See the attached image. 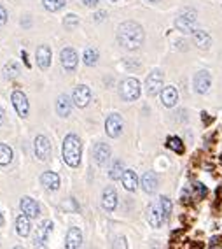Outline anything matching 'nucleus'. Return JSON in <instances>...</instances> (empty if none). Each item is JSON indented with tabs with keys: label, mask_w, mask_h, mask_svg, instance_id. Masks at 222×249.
<instances>
[{
	"label": "nucleus",
	"mask_w": 222,
	"mask_h": 249,
	"mask_svg": "<svg viewBox=\"0 0 222 249\" xmlns=\"http://www.w3.org/2000/svg\"><path fill=\"white\" fill-rule=\"evenodd\" d=\"M166 146H168L170 149H174L175 153H184V144L178 137H170Z\"/></svg>",
	"instance_id": "7c9ffc66"
},
{
	"label": "nucleus",
	"mask_w": 222,
	"mask_h": 249,
	"mask_svg": "<svg viewBox=\"0 0 222 249\" xmlns=\"http://www.w3.org/2000/svg\"><path fill=\"white\" fill-rule=\"evenodd\" d=\"M13 161V149L7 144H0V165H9Z\"/></svg>",
	"instance_id": "cd10ccee"
},
{
	"label": "nucleus",
	"mask_w": 222,
	"mask_h": 249,
	"mask_svg": "<svg viewBox=\"0 0 222 249\" xmlns=\"http://www.w3.org/2000/svg\"><path fill=\"white\" fill-rule=\"evenodd\" d=\"M72 100H74V104H76L77 107H86L89 104V100H91V89L84 85L77 86V88L74 89Z\"/></svg>",
	"instance_id": "9b49d317"
},
{
	"label": "nucleus",
	"mask_w": 222,
	"mask_h": 249,
	"mask_svg": "<svg viewBox=\"0 0 222 249\" xmlns=\"http://www.w3.org/2000/svg\"><path fill=\"white\" fill-rule=\"evenodd\" d=\"M114 249H128V240L126 237H117L114 240Z\"/></svg>",
	"instance_id": "72a5a7b5"
},
{
	"label": "nucleus",
	"mask_w": 222,
	"mask_h": 249,
	"mask_svg": "<svg viewBox=\"0 0 222 249\" xmlns=\"http://www.w3.org/2000/svg\"><path fill=\"white\" fill-rule=\"evenodd\" d=\"M147 219H149V223H151L154 228H159L161 223L164 221V214H163V209H161V205H158V204L149 205V209H147Z\"/></svg>",
	"instance_id": "4468645a"
},
{
	"label": "nucleus",
	"mask_w": 222,
	"mask_h": 249,
	"mask_svg": "<svg viewBox=\"0 0 222 249\" xmlns=\"http://www.w3.org/2000/svg\"><path fill=\"white\" fill-rule=\"evenodd\" d=\"M5 21H7V11L0 5V25H4Z\"/></svg>",
	"instance_id": "f704fd0d"
},
{
	"label": "nucleus",
	"mask_w": 222,
	"mask_h": 249,
	"mask_svg": "<svg viewBox=\"0 0 222 249\" xmlns=\"http://www.w3.org/2000/svg\"><path fill=\"white\" fill-rule=\"evenodd\" d=\"M72 111V100L67 95H60L58 100H56V112H58L62 118H67Z\"/></svg>",
	"instance_id": "5701e85b"
},
{
	"label": "nucleus",
	"mask_w": 222,
	"mask_h": 249,
	"mask_svg": "<svg viewBox=\"0 0 222 249\" xmlns=\"http://www.w3.org/2000/svg\"><path fill=\"white\" fill-rule=\"evenodd\" d=\"M121 181H123V186H125V190H128V192H135V190L138 188V178H137V174H135L133 170H125V174H123Z\"/></svg>",
	"instance_id": "b1692460"
},
{
	"label": "nucleus",
	"mask_w": 222,
	"mask_h": 249,
	"mask_svg": "<svg viewBox=\"0 0 222 249\" xmlns=\"http://www.w3.org/2000/svg\"><path fill=\"white\" fill-rule=\"evenodd\" d=\"M11 100H13V106H14V109H16V112H18L21 118H27L28 109H30L27 95L23 93V91H14V93L11 95Z\"/></svg>",
	"instance_id": "1a4fd4ad"
},
{
	"label": "nucleus",
	"mask_w": 222,
	"mask_h": 249,
	"mask_svg": "<svg viewBox=\"0 0 222 249\" xmlns=\"http://www.w3.org/2000/svg\"><path fill=\"white\" fill-rule=\"evenodd\" d=\"M145 89H147V95H151V97L163 91V72L152 71L145 79Z\"/></svg>",
	"instance_id": "423d86ee"
},
{
	"label": "nucleus",
	"mask_w": 222,
	"mask_h": 249,
	"mask_svg": "<svg viewBox=\"0 0 222 249\" xmlns=\"http://www.w3.org/2000/svg\"><path fill=\"white\" fill-rule=\"evenodd\" d=\"M82 246V231L77 227L68 228L67 239H65V249H80Z\"/></svg>",
	"instance_id": "ddd939ff"
},
{
	"label": "nucleus",
	"mask_w": 222,
	"mask_h": 249,
	"mask_svg": "<svg viewBox=\"0 0 222 249\" xmlns=\"http://www.w3.org/2000/svg\"><path fill=\"white\" fill-rule=\"evenodd\" d=\"M111 2H117V0H111Z\"/></svg>",
	"instance_id": "79ce46f5"
},
{
	"label": "nucleus",
	"mask_w": 222,
	"mask_h": 249,
	"mask_svg": "<svg viewBox=\"0 0 222 249\" xmlns=\"http://www.w3.org/2000/svg\"><path fill=\"white\" fill-rule=\"evenodd\" d=\"M33 149H35V155L39 160L46 161L51 155V142L49 139L44 137V135H37L35 142H33Z\"/></svg>",
	"instance_id": "6e6552de"
},
{
	"label": "nucleus",
	"mask_w": 222,
	"mask_h": 249,
	"mask_svg": "<svg viewBox=\"0 0 222 249\" xmlns=\"http://www.w3.org/2000/svg\"><path fill=\"white\" fill-rule=\"evenodd\" d=\"M16 231H18L19 237H28V233H30V218L27 214H21L16 218Z\"/></svg>",
	"instance_id": "393cba45"
},
{
	"label": "nucleus",
	"mask_w": 222,
	"mask_h": 249,
	"mask_svg": "<svg viewBox=\"0 0 222 249\" xmlns=\"http://www.w3.org/2000/svg\"><path fill=\"white\" fill-rule=\"evenodd\" d=\"M143 39H145L143 28L137 21H125L119 25L117 40H119V44L125 49H129V51L138 49L143 44Z\"/></svg>",
	"instance_id": "f257e3e1"
},
{
	"label": "nucleus",
	"mask_w": 222,
	"mask_h": 249,
	"mask_svg": "<svg viewBox=\"0 0 222 249\" xmlns=\"http://www.w3.org/2000/svg\"><path fill=\"white\" fill-rule=\"evenodd\" d=\"M102 205L105 211H114L117 207V193L112 186L105 188L102 195Z\"/></svg>",
	"instance_id": "a211bd4d"
},
{
	"label": "nucleus",
	"mask_w": 222,
	"mask_h": 249,
	"mask_svg": "<svg viewBox=\"0 0 222 249\" xmlns=\"http://www.w3.org/2000/svg\"><path fill=\"white\" fill-rule=\"evenodd\" d=\"M147 2H151V4H154V2H158V0H147Z\"/></svg>",
	"instance_id": "a19ab883"
},
{
	"label": "nucleus",
	"mask_w": 222,
	"mask_h": 249,
	"mask_svg": "<svg viewBox=\"0 0 222 249\" xmlns=\"http://www.w3.org/2000/svg\"><path fill=\"white\" fill-rule=\"evenodd\" d=\"M4 123V109H2V107H0V124Z\"/></svg>",
	"instance_id": "4c0bfd02"
},
{
	"label": "nucleus",
	"mask_w": 222,
	"mask_h": 249,
	"mask_svg": "<svg viewBox=\"0 0 222 249\" xmlns=\"http://www.w3.org/2000/svg\"><path fill=\"white\" fill-rule=\"evenodd\" d=\"M62 155L63 160L68 167H79L80 163V155H82V142L76 134H68L63 141V147H62Z\"/></svg>",
	"instance_id": "f03ea898"
},
{
	"label": "nucleus",
	"mask_w": 222,
	"mask_h": 249,
	"mask_svg": "<svg viewBox=\"0 0 222 249\" xmlns=\"http://www.w3.org/2000/svg\"><path fill=\"white\" fill-rule=\"evenodd\" d=\"M82 2H84L86 7H96L98 4V0H82Z\"/></svg>",
	"instance_id": "c9c22d12"
},
{
	"label": "nucleus",
	"mask_w": 222,
	"mask_h": 249,
	"mask_svg": "<svg viewBox=\"0 0 222 249\" xmlns=\"http://www.w3.org/2000/svg\"><path fill=\"white\" fill-rule=\"evenodd\" d=\"M35 58H37V65H39L42 71L49 69V65H51V48L46 44L39 46V48H37Z\"/></svg>",
	"instance_id": "f3484780"
},
{
	"label": "nucleus",
	"mask_w": 222,
	"mask_h": 249,
	"mask_svg": "<svg viewBox=\"0 0 222 249\" xmlns=\"http://www.w3.org/2000/svg\"><path fill=\"white\" fill-rule=\"evenodd\" d=\"M60 58H62V65H63V69H65V71H68V72L76 71L77 62H79V56H77L76 49L65 48L62 51V54H60Z\"/></svg>",
	"instance_id": "9d476101"
},
{
	"label": "nucleus",
	"mask_w": 222,
	"mask_h": 249,
	"mask_svg": "<svg viewBox=\"0 0 222 249\" xmlns=\"http://www.w3.org/2000/svg\"><path fill=\"white\" fill-rule=\"evenodd\" d=\"M76 25H79V18H77L76 14H68L67 18H65V27H67V28H74Z\"/></svg>",
	"instance_id": "473e14b6"
},
{
	"label": "nucleus",
	"mask_w": 222,
	"mask_h": 249,
	"mask_svg": "<svg viewBox=\"0 0 222 249\" xmlns=\"http://www.w3.org/2000/svg\"><path fill=\"white\" fill-rule=\"evenodd\" d=\"M111 158V147L107 146L105 142H98L93 147V160L98 165H105Z\"/></svg>",
	"instance_id": "dca6fc26"
},
{
	"label": "nucleus",
	"mask_w": 222,
	"mask_h": 249,
	"mask_svg": "<svg viewBox=\"0 0 222 249\" xmlns=\"http://www.w3.org/2000/svg\"><path fill=\"white\" fill-rule=\"evenodd\" d=\"M4 76L5 77H9V79H14V77H18V74H19V67L18 65H16V63H7V65H5L4 67Z\"/></svg>",
	"instance_id": "2f4dec72"
},
{
	"label": "nucleus",
	"mask_w": 222,
	"mask_h": 249,
	"mask_svg": "<svg viewBox=\"0 0 222 249\" xmlns=\"http://www.w3.org/2000/svg\"><path fill=\"white\" fill-rule=\"evenodd\" d=\"M159 205H161V209H163L164 219H170V216H172V209H174V205H172V200H170L168 196H161Z\"/></svg>",
	"instance_id": "c85d7f7f"
},
{
	"label": "nucleus",
	"mask_w": 222,
	"mask_h": 249,
	"mask_svg": "<svg viewBox=\"0 0 222 249\" xmlns=\"http://www.w3.org/2000/svg\"><path fill=\"white\" fill-rule=\"evenodd\" d=\"M196 13L191 9L184 11V13L178 14V18L175 19V25H177V28L180 32H184V34H192V32L196 30Z\"/></svg>",
	"instance_id": "39448f33"
},
{
	"label": "nucleus",
	"mask_w": 222,
	"mask_h": 249,
	"mask_svg": "<svg viewBox=\"0 0 222 249\" xmlns=\"http://www.w3.org/2000/svg\"><path fill=\"white\" fill-rule=\"evenodd\" d=\"M19 209H21L23 214H27L28 218H37L40 214V207L33 198L30 196H23L21 200H19Z\"/></svg>",
	"instance_id": "f8f14e48"
},
{
	"label": "nucleus",
	"mask_w": 222,
	"mask_h": 249,
	"mask_svg": "<svg viewBox=\"0 0 222 249\" xmlns=\"http://www.w3.org/2000/svg\"><path fill=\"white\" fill-rule=\"evenodd\" d=\"M40 182L44 184V188L49 190V192H54V190L60 188V178L56 172H44L40 176Z\"/></svg>",
	"instance_id": "6ab92c4d"
},
{
	"label": "nucleus",
	"mask_w": 222,
	"mask_h": 249,
	"mask_svg": "<svg viewBox=\"0 0 222 249\" xmlns=\"http://www.w3.org/2000/svg\"><path fill=\"white\" fill-rule=\"evenodd\" d=\"M119 91H121V97L125 98L126 102H133V100H137L140 97V83L135 77H128V79H125L121 83Z\"/></svg>",
	"instance_id": "20e7f679"
},
{
	"label": "nucleus",
	"mask_w": 222,
	"mask_h": 249,
	"mask_svg": "<svg viewBox=\"0 0 222 249\" xmlns=\"http://www.w3.org/2000/svg\"><path fill=\"white\" fill-rule=\"evenodd\" d=\"M95 19H96V21H103V19H105V11H100V13L95 14Z\"/></svg>",
	"instance_id": "e433bc0d"
},
{
	"label": "nucleus",
	"mask_w": 222,
	"mask_h": 249,
	"mask_svg": "<svg viewBox=\"0 0 222 249\" xmlns=\"http://www.w3.org/2000/svg\"><path fill=\"white\" fill-rule=\"evenodd\" d=\"M123 174H125V165H123V161H121V160H116L114 163H112V167H111L109 178L116 181V179H121V178H123Z\"/></svg>",
	"instance_id": "bb28decb"
},
{
	"label": "nucleus",
	"mask_w": 222,
	"mask_h": 249,
	"mask_svg": "<svg viewBox=\"0 0 222 249\" xmlns=\"http://www.w3.org/2000/svg\"><path fill=\"white\" fill-rule=\"evenodd\" d=\"M142 190L145 193H154L158 190V176L152 170L145 172L142 176Z\"/></svg>",
	"instance_id": "aec40b11"
},
{
	"label": "nucleus",
	"mask_w": 222,
	"mask_h": 249,
	"mask_svg": "<svg viewBox=\"0 0 222 249\" xmlns=\"http://www.w3.org/2000/svg\"><path fill=\"white\" fill-rule=\"evenodd\" d=\"M42 4L48 11L54 13V11H60L65 5V0H42Z\"/></svg>",
	"instance_id": "c756f323"
},
{
	"label": "nucleus",
	"mask_w": 222,
	"mask_h": 249,
	"mask_svg": "<svg viewBox=\"0 0 222 249\" xmlns=\"http://www.w3.org/2000/svg\"><path fill=\"white\" fill-rule=\"evenodd\" d=\"M98 58H100V54H98V49L96 48H86V51H84V63L88 65V67H93V65H96Z\"/></svg>",
	"instance_id": "a878e982"
},
{
	"label": "nucleus",
	"mask_w": 222,
	"mask_h": 249,
	"mask_svg": "<svg viewBox=\"0 0 222 249\" xmlns=\"http://www.w3.org/2000/svg\"><path fill=\"white\" fill-rule=\"evenodd\" d=\"M161 100H163V106L166 107H174L178 100V93L174 86H166V88L161 91Z\"/></svg>",
	"instance_id": "4be33fe9"
},
{
	"label": "nucleus",
	"mask_w": 222,
	"mask_h": 249,
	"mask_svg": "<svg viewBox=\"0 0 222 249\" xmlns=\"http://www.w3.org/2000/svg\"><path fill=\"white\" fill-rule=\"evenodd\" d=\"M0 227H4V216H2V213H0Z\"/></svg>",
	"instance_id": "58836bf2"
},
{
	"label": "nucleus",
	"mask_w": 222,
	"mask_h": 249,
	"mask_svg": "<svg viewBox=\"0 0 222 249\" xmlns=\"http://www.w3.org/2000/svg\"><path fill=\"white\" fill-rule=\"evenodd\" d=\"M123 126H125V123H123V118L119 114H111L105 121V132L112 139L119 137L121 132H123Z\"/></svg>",
	"instance_id": "0eeeda50"
},
{
	"label": "nucleus",
	"mask_w": 222,
	"mask_h": 249,
	"mask_svg": "<svg viewBox=\"0 0 222 249\" xmlns=\"http://www.w3.org/2000/svg\"><path fill=\"white\" fill-rule=\"evenodd\" d=\"M192 40H194V44L201 49H208L210 44H212V37H210L208 32H205V30L192 32Z\"/></svg>",
	"instance_id": "412c9836"
},
{
	"label": "nucleus",
	"mask_w": 222,
	"mask_h": 249,
	"mask_svg": "<svg viewBox=\"0 0 222 249\" xmlns=\"http://www.w3.org/2000/svg\"><path fill=\"white\" fill-rule=\"evenodd\" d=\"M13 249H23V248H21V246H14Z\"/></svg>",
	"instance_id": "ea45409f"
},
{
	"label": "nucleus",
	"mask_w": 222,
	"mask_h": 249,
	"mask_svg": "<svg viewBox=\"0 0 222 249\" xmlns=\"http://www.w3.org/2000/svg\"><path fill=\"white\" fill-rule=\"evenodd\" d=\"M210 85H212V77L206 71H200L194 76V89L198 93H206Z\"/></svg>",
	"instance_id": "2eb2a0df"
},
{
	"label": "nucleus",
	"mask_w": 222,
	"mask_h": 249,
	"mask_svg": "<svg viewBox=\"0 0 222 249\" xmlns=\"http://www.w3.org/2000/svg\"><path fill=\"white\" fill-rule=\"evenodd\" d=\"M53 231V221L51 219H46L37 227L35 231V239H33V248L35 249H48V239Z\"/></svg>",
	"instance_id": "7ed1b4c3"
}]
</instances>
